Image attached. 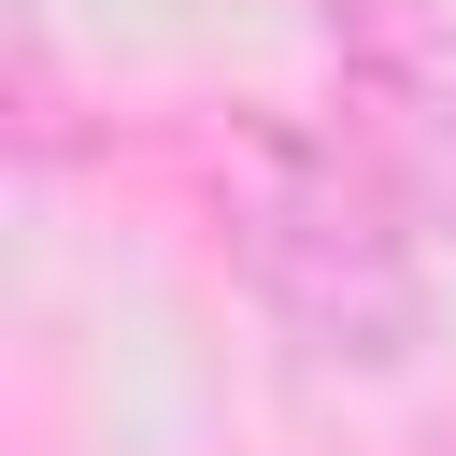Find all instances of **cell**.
<instances>
[{
  "label": "cell",
  "instance_id": "obj_2",
  "mask_svg": "<svg viewBox=\"0 0 456 456\" xmlns=\"http://www.w3.org/2000/svg\"><path fill=\"white\" fill-rule=\"evenodd\" d=\"M328 28L385 100H442L456 86V0H328Z\"/></svg>",
  "mask_w": 456,
  "mask_h": 456
},
{
  "label": "cell",
  "instance_id": "obj_1",
  "mask_svg": "<svg viewBox=\"0 0 456 456\" xmlns=\"http://www.w3.org/2000/svg\"><path fill=\"white\" fill-rule=\"evenodd\" d=\"M214 214H228V256H242L256 314H271L299 356H342V370L413 356V328H428L413 228H399V200H385L342 142H314V128H242L228 171H214Z\"/></svg>",
  "mask_w": 456,
  "mask_h": 456
}]
</instances>
